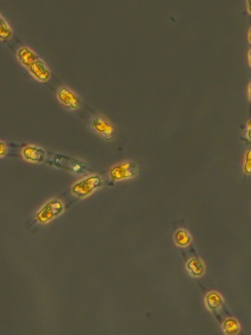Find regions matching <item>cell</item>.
<instances>
[{
	"label": "cell",
	"instance_id": "cell-1",
	"mask_svg": "<svg viewBox=\"0 0 251 335\" xmlns=\"http://www.w3.org/2000/svg\"><path fill=\"white\" fill-rule=\"evenodd\" d=\"M101 185L102 180L100 177L97 175H92L74 184L71 191L75 196L82 198L92 194Z\"/></svg>",
	"mask_w": 251,
	"mask_h": 335
},
{
	"label": "cell",
	"instance_id": "cell-2",
	"mask_svg": "<svg viewBox=\"0 0 251 335\" xmlns=\"http://www.w3.org/2000/svg\"><path fill=\"white\" fill-rule=\"evenodd\" d=\"M53 163L58 168L76 174H83L87 169L86 166L83 162L62 154L55 155Z\"/></svg>",
	"mask_w": 251,
	"mask_h": 335
},
{
	"label": "cell",
	"instance_id": "cell-3",
	"mask_svg": "<svg viewBox=\"0 0 251 335\" xmlns=\"http://www.w3.org/2000/svg\"><path fill=\"white\" fill-rule=\"evenodd\" d=\"M63 209V204L59 200L51 199L39 210L36 217L40 222L45 223L61 213Z\"/></svg>",
	"mask_w": 251,
	"mask_h": 335
},
{
	"label": "cell",
	"instance_id": "cell-4",
	"mask_svg": "<svg viewBox=\"0 0 251 335\" xmlns=\"http://www.w3.org/2000/svg\"><path fill=\"white\" fill-rule=\"evenodd\" d=\"M91 128L104 139L111 140L115 135V130L113 125L101 116L95 117L91 121Z\"/></svg>",
	"mask_w": 251,
	"mask_h": 335
},
{
	"label": "cell",
	"instance_id": "cell-5",
	"mask_svg": "<svg viewBox=\"0 0 251 335\" xmlns=\"http://www.w3.org/2000/svg\"><path fill=\"white\" fill-rule=\"evenodd\" d=\"M57 97L62 104L71 110L78 109L81 104L79 97L66 87H62L58 90Z\"/></svg>",
	"mask_w": 251,
	"mask_h": 335
},
{
	"label": "cell",
	"instance_id": "cell-6",
	"mask_svg": "<svg viewBox=\"0 0 251 335\" xmlns=\"http://www.w3.org/2000/svg\"><path fill=\"white\" fill-rule=\"evenodd\" d=\"M136 167L133 163H126L115 166L109 171V175L113 180H119L130 177L136 174Z\"/></svg>",
	"mask_w": 251,
	"mask_h": 335
},
{
	"label": "cell",
	"instance_id": "cell-7",
	"mask_svg": "<svg viewBox=\"0 0 251 335\" xmlns=\"http://www.w3.org/2000/svg\"><path fill=\"white\" fill-rule=\"evenodd\" d=\"M24 158L27 161L33 162H42L45 158V152L42 148L34 146H27L22 151Z\"/></svg>",
	"mask_w": 251,
	"mask_h": 335
},
{
	"label": "cell",
	"instance_id": "cell-8",
	"mask_svg": "<svg viewBox=\"0 0 251 335\" xmlns=\"http://www.w3.org/2000/svg\"><path fill=\"white\" fill-rule=\"evenodd\" d=\"M29 68L31 73L40 81H46L50 77L49 70L41 60H36Z\"/></svg>",
	"mask_w": 251,
	"mask_h": 335
},
{
	"label": "cell",
	"instance_id": "cell-9",
	"mask_svg": "<svg viewBox=\"0 0 251 335\" xmlns=\"http://www.w3.org/2000/svg\"><path fill=\"white\" fill-rule=\"evenodd\" d=\"M18 56L23 64L28 67H30L36 59L34 54L25 47H23L19 49L18 52Z\"/></svg>",
	"mask_w": 251,
	"mask_h": 335
},
{
	"label": "cell",
	"instance_id": "cell-10",
	"mask_svg": "<svg viewBox=\"0 0 251 335\" xmlns=\"http://www.w3.org/2000/svg\"><path fill=\"white\" fill-rule=\"evenodd\" d=\"M223 299L221 295L216 292L209 293L206 297V303L208 308L211 311H216L221 306Z\"/></svg>",
	"mask_w": 251,
	"mask_h": 335
},
{
	"label": "cell",
	"instance_id": "cell-11",
	"mask_svg": "<svg viewBox=\"0 0 251 335\" xmlns=\"http://www.w3.org/2000/svg\"><path fill=\"white\" fill-rule=\"evenodd\" d=\"M224 333L226 335H235L239 331L240 327L238 322L233 318L226 319L223 324Z\"/></svg>",
	"mask_w": 251,
	"mask_h": 335
},
{
	"label": "cell",
	"instance_id": "cell-12",
	"mask_svg": "<svg viewBox=\"0 0 251 335\" xmlns=\"http://www.w3.org/2000/svg\"><path fill=\"white\" fill-rule=\"evenodd\" d=\"M190 267L193 273L197 276H201L204 271V267L201 261L194 259L190 263Z\"/></svg>",
	"mask_w": 251,
	"mask_h": 335
},
{
	"label": "cell",
	"instance_id": "cell-13",
	"mask_svg": "<svg viewBox=\"0 0 251 335\" xmlns=\"http://www.w3.org/2000/svg\"><path fill=\"white\" fill-rule=\"evenodd\" d=\"M0 37L1 39H7L11 35V31L5 21L0 19Z\"/></svg>",
	"mask_w": 251,
	"mask_h": 335
},
{
	"label": "cell",
	"instance_id": "cell-14",
	"mask_svg": "<svg viewBox=\"0 0 251 335\" xmlns=\"http://www.w3.org/2000/svg\"><path fill=\"white\" fill-rule=\"evenodd\" d=\"M244 170L248 174H251V150L247 153L244 165Z\"/></svg>",
	"mask_w": 251,
	"mask_h": 335
},
{
	"label": "cell",
	"instance_id": "cell-15",
	"mask_svg": "<svg viewBox=\"0 0 251 335\" xmlns=\"http://www.w3.org/2000/svg\"><path fill=\"white\" fill-rule=\"evenodd\" d=\"M178 234L179 236H178L177 237L178 242L182 244H183L187 243L188 241H189V237L187 236L185 232H180Z\"/></svg>",
	"mask_w": 251,
	"mask_h": 335
},
{
	"label": "cell",
	"instance_id": "cell-16",
	"mask_svg": "<svg viewBox=\"0 0 251 335\" xmlns=\"http://www.w3.org/2000/svg\"><path fill=\"white\" fill-rule=\"evenodd\" d=\"M0 157L4 156L7 152V147L5 143L1 141L0 142Z\"/></svg>",
	"mask_w": 251,
	"mask_h": 335
}]
</instances>
